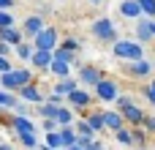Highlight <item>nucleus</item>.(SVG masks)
Instances as JSON below:
<instances>
[{"label": "nucleus", "mask_w": 155, "mask_h": 150, "mask_svg": "<svg viewBox=\"0 0 155 150\" xmlns=\"http://www.w3.org/2000/svg\"><path fill=\"white\" fill-rule=\"evenodd\" d=\"M112 49H114V55H117L120 60H128V63H136V60L144 57L142 44H139V41H131V38H120Z\"/></svg>", "instance_id": "obj_1"}, {"label": "nucleus", "mask_w": 155, "mask_h": 150, "mask_svg": "<svg viewBox=\"0 0 155 150\" xmlns=\"http://www.w3.org/2000/svg\"><path fill=\"white\" fill-rule=\"evenodd\" d=\"M117 112H120L131 126H136V128H139V126L144 123V118H147V115L134 104V98H131V96H120V98H117Z\"/></svg>", "instance_id": "obj_2"}, {"label": "nucleus", "mask_w": 155, "mask_h": 150, "mask_svg": "<svg viewBox=\"0 0 155 150\" xmlns=\"http://www.w3.org/2000/svg\"><path fill=\"white\" fill-rule=\"evenodd\" d=\"M90 30H93V36H95L98 41H106V44H112V46L120 41V38H117V27H114V22H112L109 16H98Z\"/></svg>", "instance_id": "obj_3"}, {"label": "nucleus", "mask_w": 155, "mask_h": 150, "mask_svg": "<svg viewBox=\"0 0 155 150\" xmlns=\"http://www.w3.org/2000/svg\"><path fill=\"white\" fill-rule=\"evenodd\" d=\"M44 30H46V25H44V16H41V14H30V16L25 19V25H22V33H25L27 38H33V41H35Z\"/></svg>", "instance_id": "obj_4"}, {"label": "nucleus", "mask_w": 155, "mask_h": 150, "mask_svg": "<svg viewBox=\"0 0 155 150\" xmlns=\"http://www.w3.org/2000/svg\"><path fill=\"white\" fill-rule=\"evenodd\" d=\"M79 82H82L84 87H98V85L104 82V74H101V68H95V66H82V68H79Z\"/></svg>", "instance_id": "obj_5"}, {"label": "nucleus", "mask_w": 155, "mask_h": 150, "mask_svg": "<svg viewBox=\"0 0 155 150\" xmlns=\"http://www.w3.org/2000/svg\"><path fill=\"white\" fill-rule=\"evenodd\" d=\"M95 98H101V101H117V98H120L117 82H112V79H106V77H104V82L95 87Z\"/></svg>", "instance_id": "obj_6"}, {"label": "nucleus", "mask_w": 155, "mask_h": 150, "mask_svg": "<svg viewBox=\"0 0 155 150\" xmlns=\"http://www.w3.org/2000/svg\"><path fill=\"white\" fill-rule=\"evenodd\" d=\"M33 44H35V49L54 52V46H57V30H54V27H46V30H44V33H41V36L33 41Z\"/></svg>", "instance_id": "obj_7"}, {"label": "nucleus", "mask_w": 155, "mask_h": 150, "mask_svg": "<svg viewBox=\"0 0 155 150\" xmlns=\"http://www.w3.org/2000/svg\"><path fill=\"white\" fill-rule=\"evenodd\" d=\"M65 101L71 104V109H87V107L93 104V96H90L87 90H82V87H79V90H74Z\"/></svg>", "instance_id": "obj_8"}, {"label": "nucleus", "mask_w": 155, "mask_h": 150, "mask_svg": "<svg viewBox=\"0 0 155 150\" xmlns=\"http://www.w3.org/2000/svg\"><path fill=\"white\" fill-rule=\"evenodd\" d=\"M153 68H155L153 60L142 57V60H136V63H128V66H125V74H131V77H147Z\"/></svg>", "instance_id": "obj_9"}, {"label": "nucleus", "mask_w": 155, "mask_h": 150, "mask_svg": "<svg viewBox=\"0 0 155 150\" xmlns=\"http://www.w3.org/2000/svg\"><path fill=\"white\" fill-rule=\"evenodd\" d=\"M136 38H139V44H150V41H155L153 19H139V22H136Z\"/></svg>", "instance_id": "obj_10"}, {"label": "nucleus", "mask_w": 155, "mask_h": 150, "mask_svg": "<svg viewBox=\"0 0 155 150\" xmlns=\"http://www.w3.org/2000/svg\"><path fill=\"white\" fill-rule=\"evenodd\" d=\"M11 126H14L16 137H19V134H35V131H38V126H35L33 120L22 118V115H14V118H11Z\"/></svg>", "instance_id": "obj_11"}, {"label": "nucleus", "mask_w": 155, "mask_h": 150, "mask_svg": "<svg viewBox=\"0 0 155 150\" xmlns=\"http://www.w3.org/2000/svg\"><path fill=\"white\" fill-rule=\"evenodd\" d=\"M120 14H123L125 19H142V16H144L139 0H123V3H120Z\"/></svg>", "instance_id": "obj_12"}, {"label": "nucleus", "mask_w": 155, "mask_h": 150, "mask_svg": "<svg viewBox=\"0 0 155 150\" xmlns=\"http://www.w3.org/2000/svg\"><path fill=\"white\" fill-rule=\"evenodd\" d=\"M19 98H25V101H33V104H46V98H44V93L38 90V85L33 82V85H27V87H22L19 90Z\"/></svg>", "instance_id": "obj_13"}, {"label": "nucleus", "mask_w": 155, "mask_h": 150, "mask_svg": "<svg viewBox=\"0 0 155 150\" xmlns=\"http://www.w3.org/2000/svg\"><path fill=\"white\" fill-rule=\"evenodd\" d=\"M104 120H106V128L109 131H123L125 128V118L120 115V112H112V109H104Z\"/></svg>", "instance_id": "obj_14"}, {"label": "nucleus", "mask_w": 155, "mask_h": 150, "mask_svg": "<svg viewBox=\"0 0 155 150\" xmlns=\"http://www.w3.org/2000/svg\"><path fill=\"white\" fill-rule=\"evenodd\" d=\"M74 90H79V79H60L57 85H54V96H60V98H68Z\"/></svg>", "instance_id": "obj_15"}, {"label": "nucleus", "mask_w": 155, "mask_h": 150, "mask_svg": "<svg viewBox=\"0 0 155 150\" xmlns=\"http://www.w3.org/2000/svg\"><path fill=\"white\" fill-rule=\"evenodd\" d=\"M22 30H16V27H0V41H5V44H11L14 49L22 44Z\"/></svg>", "instance_id": "obj_16"}, {"label": "nucleus", "mask_w": 155, "mask_h": 150, "mask_svg": "<svg viewBox=\"0 0 155 150\" xmlns=\"http://www.w3.org/2000/svg\"><path fill=\"white\" fill-rule=\"evenodd\" d=\"M52 60H54V55H52V52L35 49V55H33V60H30V63H33L35 68H41V71H44V68H49V66H52Z\"/></svg>", "instance_id": "obj_17"}, {"label": "nucleus", "mask_w": 155, "mask_h": 150, "mask_svg": "<svg viewBox=\"0 0 155 150\" xmlns=\"http://www.w3.org/2000/svg\"><path fill=\"white\" fill-rule=\"evenodd\" d=\"M0 85H3V90H8V93L22 90V85H19V79H16V68H14L11 74H0Z\"/></svg>", "instance_id": "obj_18"}, {"label": "nucleus", "mask_w": 155, "mask_h": 150, "mask_svg": "<svg viewBox=\"0 0 155 150\" xmlns=\"http://www.w3.org/2000/svg\"><path fill=\"white\" fill-rule=\"evenodd\" d=\"M35 112L41 115V120H54V118H57V112H60V104H52V101H46V104L35 107Z\"/></svg>", "instance_id": "obj_19"}, {"label": "nucleus", "mask_w": 155, "mask_h": 150, "mask_svg": "<svg viewBox=\"0 0 155 150\" xmlns=\"http://www.w3.org/2000/svg\"><path fill=\"white\" fill-rule=\"evenodd\" d=\"M14 52H16L19 60H33V55H35V44H25V41H22Z\"/></svg>", "instance_id": "obj_20"}, {"label": "nucleus", "mask_w": 155, "mask_h": 150, "mask_svg": "<svg viewBox=\"0 0 155 150\" xmlns=\"http://www.w3.org/2000/svg\"><path fill=\"white\" fill-rule=\"evenodd\" d=\"M87 123H90V128H93V131H104V128H106L104 112H90V115H87Z\"/></svg>", "instance_id": "obj_21"}, {"label": "nucleus", "mask_w": 155, "mask_h": 150, "mask_svg": "<svg viewBox=\"0 0 155 150\" xmlns=\"http://www.w3.org/2000/svg\"><path fill=\"white\" fill-rule=\"evenodd\" d=\"M68 63H63V60H52V66H49V71L54 74V77H60V79H68Z\"/></svg>", "instance_id": "obj_22"}, {"label": "nucleus", "mask_w": 155, "mask_h": 150, "mask_svg": "<svg viewBox=\"0 0 155 150\" xmlns=\"http://www.w3.org/2000/svg\"><path fill=\"white\" fill-rule=\"evenodd\" d=\"M60 134H63V142H65V150L71 148V145H76V142H79V134H76V131H74L71 126H63V128H60Z\"/></svg>", "instance_id": "obj_23"}, {"label": "nucleus", "mask_w": 155, "mask_h": 150, "mask_svg": "<svg viewBox=\"0 0 155 150\" xmlns=\"http://www.w3.org/2000/svg\"><path fill=\"white\" fill-rule=\"evenodd\" d=\"M19 104V98L14 96V93H8V90H0V107L3 109H14Z\"/></svg>", "instance_id": "obj_24"}, {"label": "nucleus", "mask_w": 155, "mask_h": 150, "mask_svg": "<svg viewBox=\"0 0 155 150\" xmlns=\"http://www.w3.org/2000/svg\"><path fill=\"white\" fill-rule=\"evenodd\" d=\"M46 145H49L52 150H57V148L65 150V142H63V134H60V131H52V134H46Z\"/></svg>", "instance_id": "obj_25"}, {"label": "nucleus", "mask_w": 155, "mask_h": 150, "mask_svg": "<svg viewBox=\"0 0 155 150\" xmlns=\"http://www.w3.org/2000/svg\"><path fill=\"white\" fill-rule=\"evenodd\" d=\"M60 126H71L74 123V112L68 109V107H60V112H57V118H54Z\"/></svg>", "instance_id": "obj_26"}, {"label": "nucleus", "mask_w": 155, "mask_h": 150, "mask_svg": "<svg viewBox=\"0 0 155 150\" xmlns=\"http://www.w3.org/2000/svg\"><path fill=\"white\" fill-rule=\"evenodd\" d=\"M76 134H79V139H93V134H95V131L90 128V123H87V120H79V123H76Z\"/></svg>", "instance_id": "obj_27"}, {"label": "nucleus", "mask_w": 155, "mask_h": 150, "mask_svg": "<svg viewBox=\"0 0 155 150\" xmlns=\"http://www.w3.org/2000/svg\"><path fill=\"white\" fill-rule=\"evenodd\" d=\"M19 145L27 150H35L38 148V139H35V134H19Z\"/></svg>", "instance_id": "obj_28"}, {"label": "nucleus", "mask_w": 155, "mask_h": 150, "mask_svg": "<svg viewBox=\"0 0 155 150\" xmlns=\"http://www.w3.org/2000/svg\"><path fill=\"white\" fill-rule=\"evenodd\" d=\"M54 60H63V63H68V66H71V63H74V52H68V49H63V46H60V49L54 52Z\"/></svg>", "instance_id": "obj_29"}, {"label": "nucleus", "mask_w": 155, "mask_h": 150, "mask_svg": "<svg viewBox=\"0 0 155 150\" xmlns=\"http://www.w3.org/2000/svg\"><path fill=\"white\" fill-rule=\"evenodd\" d=\"M114 137H117V142H123V145H134V131H128V128L117 131Z\"/></svg>", "instance_id": "obj_30"}, {"label": "nucleus", "mask_w": 155, "mask_h": 150, "mask_svg": "<svg viewBox=\"0 0 155 150\" xmlns=\"http://www.w3.org/2000/svg\"><path fill=\"white\" fill-rule=\"evenodd\" d=\"M139 5H142V11H144V16H147V19L155 16V0H139Z\"/></svg>", "instance_id": "obj_31"}, {"label": "nucleus", "mask_w": 155, "mask_h": 150, "mask_svg": "<svg viewBox=\"0 0 155 150\" xmlns=\"http://www.w3.org/2000/svg\"><path fill=\"white\" fill-rule=\"evenodd\" d=\"M0 27H14V16L8 11H0Z\"/></svg>", "instance_id": "obj_32"}, {"label": "nucleus", "mask_w": 155, "mask_h": 150, "mask_svg": "<svg viewBox=\"0 0 155 150\" xmlns=\"http://www.w3.org/2000/svg\"><path fill=\"white\" fill-rule=\"evenodd\" d=\"M63 49L76 52V49H79V41H76V38H63Z\"/></svg>", "instance_id": "obj_33"}, {"label": "nucleus", "mask_w": 155, "mask_h": 150, "mask_svg": "<svg viewBox=\"0 0 155 150\" xmlns=\"http://www.w3.org/2000/svg\"><path fill=\"white\" fill-rule=\"evenodd\" d=\"M57 126H60L57 120H41V128H44L46 134H52V131H57Z\"/></svg>", "instance_id": "obj_34"}, {"label": "nucleus", "mask_w": 155, "mask_h": 150, "mask_svg": "<svg viewBox=\"0 0 155 150\" xmlns=\"http://www.w3.org/2000/svg\"><path fill=\"white\" fill-rule=\"evenodd\" d=\"M134 145H139V148H144V128L139 126L136 131H134Z\"/></svg>", "instance_id": "obj_35"}, {"label": "nucleus", "mask_w": 155, "mask_h": 150, "mask_svg": "<svg viewBox=\"0 0 155 150\" xmlns=\"http://www.w3.org/2000/svg\"><path fill=\"white\" fill-rule=\"evenodd\" d=\"M142 128H144L147 134H155V118L147 115V118H144V123H142Z\"/></svg>", "instance_id": "obj_36"}, {"label": "nucleus", "mask_w": 155, "mask_h": 150, "mask_svg": "<svg viewBox=\"0 0 155 150\" xmlns=\"http://www.w3.org/2000/svg\"><path fill=\"white\" fill-rule=\"evenodd\" d=\"M11 71H14V68H11V60L0 55V74H11Z\"/></svg>", "instance_id": "obj_37"}, {"label": "nucleus", "mask_w": 155, "mask_h": 150, "mask_svg": "<svg viewBox=\"0 0 155 150\" xmlns=\"http://www.w3.org/2000/svg\"><path fill=\"white\" fill-rule=\"evenodd\" d=\"M0 55H3V57H8V55H11V44L0 41Z\"/></svg>", "instance_id": "obj_38"}, {"label": "nucleus", "mask_w": 155, "mask_h": 150, "mask_svg": "<svg viewBox=\"0 0 155 150\" xmlns=\"http://www.w3.org/2000/svg\"><path fill=\"white\" fill-rule=\"evenodd\" d=\"M14 3H16V0H0V11H8Z\"/></svg>", "instance_id": "obj_39"}, {"label": "nucleus", "mask_w": 155, "mask_h": 150, "mask_svg": "<svg viewBox=\"0 0 155 150\" xmlns=\"http://www.w3.org/2000/svg\"><path fill=\"white\" fill-rule=\"evenodd\" d=\"M144 93H153V96H155V79L150 82V85H147V87H144Z\"/></svg>", "instance_id": "obj_40"}, {"label": "nucleus", "mask_w": 155, "mask_h": 150, "mask_svg": "<svg viewBox=\"0 0 155 150\" xmlns=\"http://www.w3.org/2000/svg\"><path fill=\"white\" fill-rule=\"evenodd\" d=\"M144 98H147V101H150V104L155 107V96H153V93H144Z\"/></svg>", "instance_id": "obj_41"}, {"label": "nucleus", "mask_w": 155, "mask_h": 150, "mask_svg": "<svg viewBox=\"0 0 155 150\" xmlns=\"http://www.w3.org/2000/svg\"><path fill=\"white\" fill-rule=\"evenodd\" d=\"M87 3H90V5H101L104 0H87Z\"/></svg>", "instance_id": "obj_42"}, {"label": "nucleus", "mask_w": 155, "mask_h": 150, "mask_svg": "<svg viewBox=\"0 0 155 150\" xmlns=\"http://www.w3.org/2000/svg\"><path fill=\"white\" fill-rule=\"evenodd\" d=\"M68 150H82V145H79V142H76V145H71V148Z\"/></svg>", "instance_id": "obj_43"}, {"label": "nucleus", "mask_w": 155, "mask_h": 150, "mask_svg": "<svg viewBox=\"0 0 155 150\" xmlns=\"http://www.w3.org/2000/svg\"><path fill=\"white\" fill-rule=\"evenodd\" d=\"M0 150H14V148L11 145H0Z\"/></svg>", "instance_id": "obj_44"}, {"label": "nucleus", "mask_w": 155, "mask_h": 150, "mask_svg": "<svg viewBox=\"0 0 155 150\" xmlns=\"http://www.w3.org/2000/svg\"><path fill=\"white\" fill-rule=\"evenodd\" d=\"M153 33H155V19H153Z\"/></svg>", "instance_id": "obj_45"}]
</instances>
